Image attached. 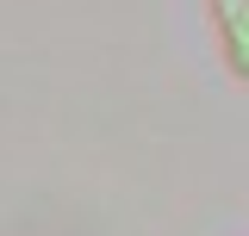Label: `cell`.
I'll return each mask as SVG.
<instances>
[{
  "instance_id": "1",
  "label": "cell",
  "mask_w": 249,
  "mask_h": 236,
  "mask_svg": "<svg viewBox=\"0 0 249 236\" xmlns=\"http://www.w3.org/2000/svg\"><path fill=\"white\" fill-rule=\"evenodd\" d=\"M206 6H212V25H218V44H224L231 75L249 81V0H206Z\"/></svg>"
}]
</instances>
